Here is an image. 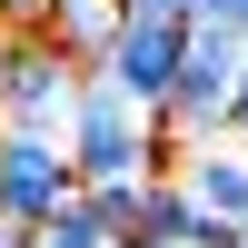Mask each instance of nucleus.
Segmentation results:
<instances>
[{"label":"nucleus","mask_w":248,"mask_h":248,"mask_svg":"<svg viewBox=\"0 0 248 248\" xmlns=\"http://www.w3.org/2000/svg\"><path fill=\"white\" fill-rule=\"evenodd\" d=\"M79 90H90V60H70L50 30H20V40H10V60H0V119H20V129H60V139H70Z\"/></svg>","instance_id":"nucleus-1"},{"label":"nucleus","mask_w":248,"mask_h":248,"mask_svg":"<svg viewBox=\"0 0 248 248\" xmlns=\"http://www.w3.org/2000/svg\"><path fill=\"white\" fill-rule=\"evenodd\" d=\"M79 189H90V179H79V159H70L60 129H20V119H0V218L50 229V209H70Z\"/></svg>","instance_id":"nucleus-2"},{"label":"nucleus","mask_w":248,"mask_h":248,"mask_svg":"<svg viewBox=\"0 0 248 248\" xmlns=\"http://www.w3.org/2000/svg\"><path fill=\"white\" fill-rule=\"evenodd\" d=\"M189 30L199 20H179V10H129V30H119V50L99 60V70H109L139 109H169L179 70H189Z\"/></svg>","instance_id":"nucleus-3"},{"label":"nucleus","mask_w":248,"mask_h":248,"mask_svg":"<svg viewBox=\"0 0 248 248\" xmlns=\"http://www.w3.org/2000/svg\"><path fill=\"white\" fill-rule=\"evenodd\" d=\"M179 179H189L199 189V209H218V218H238L248 229V139H189V149H179Z\"/></svg>","instance_id":"nucleus-4"},{"label":"nucleus","mask_w":248,"mask_h":248,"mask_svg":"<svg viewBox=\"0 0 248 248\" xmlns=\"http://www.w3.org/2000/svg\"><path fill=\"white\" fill-rule=\"evenodd\" d=\"M50 248H119V229H109V209H99L90 189L70 199V209H50V229H40Z\"/></svg>","instance_id":"nucleus-5"},{"label":"nucleus","mask_w":248,"mask_h":248,"mask_svg":"<svg viewBox=\"0 0 248 248\" xmlns=\"http://www.w3.org/2000/svg\"><path fill=\"white\" fill-rule=\"evenodd\" d=\"M50 10H60V0H0V40H20V30H50Z\"/></svg>","instance_id":"nucleus-6"},{"label":"nucleus","mask_w":248,"mask_h":248,"mask_svg":"<svg viewBox=\"0 0 248 248\" xmlns=\"http://www.w3.org/2000/svg\"><path fill=\"white\" fill-rule=\"evenodd\" d=\"M0 248H50V238H40L30 218H0Z\"/></svg>","instance_id":"nucleus-7"},{"label":"nucleus","mask_w":248,"mask_h":248,"mask_svg":"<svg viewBox=\"0 0 248 248\" xmlns=\"http://www.w3.org/2000/svg\"><path fill=\"white\" fill-rule=\"evenodd\" d=\"M229 139H248V79H238V99H229Z\"/></svg>","instance_id":"nucleus-8"},{"label":"nucleus","mask_w":248,"mask_h":248,"mask_svg":"<svg viewBox=\"0 0 248 248\" xmlns=\"http://www.w3.org/2000/svg\"><path fill=\"white\" fill-rule=\"evenodd\" d=\"M209 20H229V30H248V0H218V10H209Z\"/></svg>","instance_id":"nucleus-9"},{"label":"nucleus","mask_w":248,"mask_h":248,"mask_svg":"<svg viewBox=\"0 0 248 248\" xmlns=\"http://www.w3.org/2000/svg\"><path fill=\"white\" fill-rule=\"evenodd\" d=\"M119 248H169V238H149V229H129V238H119Z\"/></svg>","instance_id":"nucleus-10"},{"label":"nucleus","mask_w":248,"mask_h":248,"mask_svg":"<svg viewBox=\"0 0 248 248\" xmlns=\"http://www.w3.org/2000/svg\"><path fill=\"white\" fill-rule=\"evenodd\" d=\"M60 10H79V0H60ZM60 10H50V20H60Z\"/></svg>","instance_id":"nucleus-11"},{"label":"nucleus","mask_w":248,"mask_h":248,"mask_svg":"<svg viewBox=\"0 0 248 248\" xmlns=\"http://www.w3.org/2000/svg\"><path fill=\"white\" fill-rule=\"evenodd\" d=\"M0 60H10V40H0Z\"/></svg>","instance_id":"nucleus-12"}]
</instances>
